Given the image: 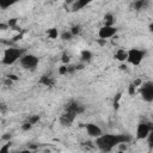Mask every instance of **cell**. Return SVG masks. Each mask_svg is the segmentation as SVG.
Segmentation results:
<instances>
[{"mask_svg": "<svg viewBox=\"0 0 153 153\" xmlns=\"http://www.w3.org/2000/svg\"><path fill=\"white\" fill-rule=\"evenodd\" d=\"M10 147H11V143L10 142L2 145L1 148H0V153H10Z\"/></svg>", "mask_w": 153, "mask_h": 153, "instance_id": "cell-14", "label": "cell"}, {"mask_svg": "<svg viewBox=\"0 0 153 153\" xmlns=\"http://www.w3.org/2000/svg\"><path fill=\"white\" fill-rule=\"evenodd\" d=\"M87 4H88V1H86V0H76L72 4V11H79L82 7H85Z\"/></svg>", "mask_w": 153, "mask_h": 153, "instance_id": "cell-11", "label": "cell"}, {"mask_svg": "<svg viewBox=\"0 0 153 153\" xmlns=\"http://www.w3.org/2000/svg\"><path fill=\"white\" fill-rule=\"evenodd\" d=\"M81 56H82V60H90L91 59V53L90 51H82Z\"/></svg>", "mask_w": 153, "mask_h": 153, "instance_id": "cell-18", "label": "cell"}, {"mask_svg": "<svg viewBox=\"0 0 153 153\" xmlns=\"http://www.w3.org/2000/svg\"><path fill=\"white\" fill-rule=\"evenodd\" d=\"M41 82L44 84L45 86H51L54 84V79L51 76H49V75H43L42 79H41Z\"/></svg>", "mask_w": 153, "mask_h": 153, "instance_id": "cell-12", "label": "cell"}, {"mask_svg": "<svg viewBox=\"0 0 153 153\" xmlns=\"http://www.w3.org/2000/svg\"><path fill=\"white\" fill-rule=\"evenodd\" d=\"M117 32V29L116 26L114 25H103L99 31H98V36L100 39H108V38H111L116 35Z\"/></svg>", "mask_w": 153, "mask_h": 153, "instance_id": "cell-7", "label": "cell"}, {"mask_svg": "<svg viewBox=\"0 0 153 153\" xmlns=\"http://www.w3.org/2000/svg\"><path fill=\"white\" fill-rule=\"evenodd\" d=\"M71 32L73 33V35H75V33H78L79 32V26H74L72 30H71Z\"/></svg>", "mask_w": 153, "mask_h": 153, "instance_id": "cell-20", "label": "cell"}, {"mask_svg": "<svg viewBox=\"0 0 153 153\" xmlns=\"http://www.w3.org/2000/svg\"><path fill=\"white\" fill-rule=\"evenodd\" d=\"M23 55H24V50H23V49L11 47V48L5 49V51H4V54H2V60H1V62H2L4 65H8V66H10V65H13L14 62H17L18 60H20Z\"/></svg>", "mask_w": 153, "mask_h": 153, "instance_id": "cell-3", "label": "cell"}, {"mask_svg": "<svg viewBox=\"0 0 153 153\" xmlns=\"http://www.w3.org/2000/svg\"><path fill=\"white\" fill-rule=\"evenodd\" d=\"M146 5H147V2H143V1H140V2H135V4H134V6H135L137 10H142Z\"/></svg>", "mask_w": 153, "mask_h": 153, "instance_id": "cell-17", "label": "cell"}, {"mask_svg": "<svg viewBox=\"0 0 153 153\" xmlns=\"http://www.w3.org/2000/svg\"><path fill=\"white\" fill-rule=\"evenodd\" d=\"M147 143H148V146L151 148H153V129L151 130V133H149V135L147 137Z\"/></svg>", "mask_w": 153, "mask_h": 153, "instance_id": "cell-16", "label": "cell"}, {"mask_svg": "<svg viewBox=\"0 0 153 153\" xmlns=\"http://www.w3.org/2000/svg\"><path fill=\"white\" fill-rule=\"evenodd\" d=\"M86 131H87V134L90 135V136H92V137H94V139H97V137H99L103 133H102V129L97 126V124H94V123H88V124H86Z\"/></svg>", "mask_w": 153, "mask_h": 153, "instance_id": "cell-9", "label": "cell"}, {"mask_svg": "<svg viewBox=\"0 0 153 153\" xmlns=\"http://www.w3.org/2000/svg\"><path fill=\"white\" fill-rule=\"evenodd\" d=\"M68 60H69V59H68V56H63V62H66V61L68 62Z\"/></svg>", "mask_w": 153, "mask_h": 153, "instance_id": "cell-21", "label": "cell"}, {"mask_svg": "<svg viewBox=\"0 0 153 153\" xmlns=\"http://www.w3.org/2000/svg\"><path fill=\"white\" fill-rule=\"evenodd\" d=\"M115 57L118 60V61H121V62H123V61H127V57H128V50H124V49H117L116 50V53H115Z\"/></svg>", "mask_w": 153, "mask_h": 153, "instance_id": "cell-10", "label": "cell"}, {"mask_svg": "<svg viewBox=\"0 0 153 153\" xmlns=\"http://www.w3.org/2000/svg\"><path fill=\"white\" fill-rule=\"evenodd\" d=\"M72 36H73V33H72L71 31H67V32H63V33L61 35V38H62L63 41H69V39L72 38Z\"/></svg>", "mask_w": 153, "mask_h": 153, "instance_id": "cell-15", "label": "cell"}, {"mask_svg": "<svg viewBox=\"0 0 153 153\" xmlns=\"http://www.w3.org/2000/svg\"><path fill=\"white\" fill-rule=\"evenodd\" d=\"M19 63L24 69H35L38 65V57L32 54H24L19 60Z\"/></svg>", "mask_w": 153, "mask_h": 153, "instance_id": "cell-5", "label": "cell"}, {"mask_svg": "<svg viewBox=\"0 0 153 153\" xmlns=\"http://www.w3.org/2000/svg\"><path fill=\"white\" fill-rule=\"evenodd\" d=\"M104 22H105V25H114V22H115L114 16L111 13H106L104 16Z\"/></svg>", "mask_w": 153, "mask_h": 153, "instance_id": "cell-13", "label": "cell"}, {"mask_svg": "<svg viewBox=\"0 0 153 153\" xmlns=\"http://www.w3.org/2000/svg\"><path fill=\"white\" fill-rule=\"evenodd\" d=\"M129 140L130 137L124 134H102L96 139V146L103 153H109L115 147L120 146L121 143H126Z\"/></svg>", "mask_w": 153, "mask_h": 153, "instance_id": "cell-1", "label": "cell"}, {"mask_svg": "<svg viewBox=\"0 0 153 153\" xmlns=\"http://www.w3.org/2000/svg\"><path fill=\"white\" fill-rule=\"evenodd\" d=\"M48 33H49V36H50L51 38H55V37L57 36V31H56L55 29H51V30H50Z\"/></svg>", "mask_w": 153, "mask_h": 153, "instance_id": "cell-19", "label": "cell"}, {"mask_svg": "<svg viewBox=\"0 0 153 153\" xmlns=\"http://www.w3.org/2000/svg\"><path fill=\"white\" fill-rule=\"evenodd\" d=\"M145 55H146L145 50H141V49H137V48H131V49L128 50L127 62L133 65V66H139V65H141Z\"/></svg>", "mask_w": 153, "mask_h": 153, "instance_id": "cell-4", "label": "cell"}, {"mask_svg": "<svg viewBox=\"0 0 153 153\" xmlns=\"http://www.w3.org/2000/svg\"><path fill=\"white\" fill-rule=\"evenodd\" d=\"M140 94H141V98L145 102H147V103L153 102V81H146V82H143L141 85Z\"/></svg>", "mask_w": 153, "mask_h": 153, "instance_id": "cell-6", "label": "cell"}, {"mask_svg": "<svg viewBox=\"0 0 153 153\" xmlns=\"http://www.w3.org/2000/svg\"><path fill=\"white\" fill-rule=\"evenodd\" d=\"M152 129L153 128L149 124H147V123H140L137 126V128H136V137L140 139V140L147 139Z\"/></svg>", "mask_w": 153, "mask_h": 153, "instance_id": "cell-8", "label": "cell"}, {"mask_svg": "<svg viewBox=\"0 0 153 153\" xmlns=\"http://www.w3.org/2000/svg\"><path fill=\"white\" fill-rule=\"evenodd\" d=\"M149 30H151V31H152V32H153V23H152V24H151V25H149Z\"/></svg>", "mask_w": 153, "mask_h": 153, "instance_id": "cell-22", "label": "cell"}, {"mask_svg": "<svg viewBox=\"0 0 153 153\" xmlns=\"http://www.w3.org/2000/svg\"><path fill=\"white\" fill-rule=\"evenodd\" d=\"M81 111H82V108L76 100H73V99L69 100L65 106V111L60 117V122L63 126H71L72 122L75 120L76 115L80 114Z\"/></svg>", "mask_w": 153, "mask_h": 153, "instance_id": "cell-2", "label": "cell"}]
</instances>
